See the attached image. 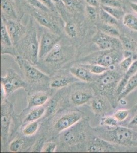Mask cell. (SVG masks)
<instances>
[{"instance_id": "cell-1", "label": "cell", "mask_w": 137, "mask_h": 153, "mask_svg": "<svg viewBox=\"0 0 137 153\" xmlns=\"http://www.w3.org/2000/svg\"><path fill=\"white\" fill-rule=\"evenodd\" d=\"M26 35L16 44V50L19 56L28 60L33 65L38 61L39 42L37 30L33 20L31 19L28 25Z\"/></svg>"}, {"instance_id": "cell-2", "label": "cell", "mask_w": 137, "mask_h": 153, "mask_svg": "<svg viewBox=\"0 0 137 153\" xmlns=\"http://www.w3.org/2000/svg\"><path fill=\"white\" fill-rule=\"evenodd\" d=\"M25 6L33 19L43 28L61 35L64 30V22L61 16L53 12L40 10L29 7L25 4Z\"/></svg>"}, {"instance_id": "cell-3", "label": "cell", "mask_w": 137, "mask_h": 153, "mask_svg": "<svg viewBox=\"0 0 137 153\" xmlns=\"http://www.w3.org/2000/svg\"><path fill=\"white\" fill-rule=\"evenodd\" d=\"M101 138L110 143L128 146L132 144L134 134L128 128L117 127L109 128L108 130H100Z\"/></svg>"}, {"instance_id": "cell-4", "label": "cell", "mask_w": 137, "mask_h": 153, "mask_svg": "<svg viewBox=\"0 0 137 153\" xmlns=\"http://www.w3.org/2000/svg\"><path fill=\"white\" fill-rule=\"evenodd\" d=\"M100 75L96 81L99 92L103 95L113 93L120 81V75L115 71L108 70Z\"/></svg>"}, {"instance_id": "cell-5", "label": "cell", "mask_w": 137, "mask_h": 153, "mask_svg": "<svg viewBox=\"0 0 137 153\" xmlns=\"http://www.w3.org/2000/svg\"><path fill=\"white\" fill-rule=\"evenodd\" d=\"M1 84L5 96L10 95L18 89L27 87L24 81L13 70H9L5 76H1Z\"/></svg>"}, {"instance_id": "cell-6", "label": "cell", "mask_w": 137, "mask_h": 153, "mask_svg": "<svg viewBox=\"0 0 137 153\" xmlns=\"http://www.w3.org/2000/svg\"><path fill=\"white\" fill-rule=\"evenodd\" d=\"M17 62L23 70L25 76L30 82L32 83H42L49 80L47 75L33 66V64L28 60L20 56L16 57Z\"/></svg>"}, {"instance_id": "cell-7", "label": "cell", "mask_w": 137, "mask_h": 153, "mask_svg": "<svg viewBox=\"0 0 137 153\" xmlns=\"http://www.w3.org/2000/svg\"><path fill=\"white\" fill-rule=\"evenodd\" d=\"M61 39V35L48 29L46 31H43L39 42L38 59H44Z\"/></svg>"}, {"instance_id": "cell-8", "label": "cell", "mask_w": 137, "mask_h": 153, "mask_svg": "<svg viewBox=\"0 0 137 153\" xmlns=\"http://www.w3.org/2000/svg\"><path fill=\"white\" fill-rule=\"evenodd\" d=\"M92 41L102 51L123 48L119 38L111 36L98 30L92 37Z\"/></svg>"}, {"instance_id": "cell-9", "label": "cell", "mask_w": 137, "mask_h": 153, "mask_svg": "<svg viewBox=\"0 0 137 153\" xmlns=\"http://www.w3.org/2000/svg\"><path fill=\"white\" fill-rule=\"evenodd\" d=\"M1 19L5 23L13 45H16L26 35L28 27L25 26L19 20L5 19L2 18Z\"/></svg>"}, {"instance_id": "cell-10", "label": "cell", "mask_w": 137, "mask_h": 153, "mask_svg": "<svg viewBox=\"0 0 137 153\" xmlns=\"http://www.w3.org/2000/svg\"><path fill=\"white\" fill-rule=\"evenodd\" d=\"M121 57L120 49L103 51L99 56H97L94 63L109 68L119 62Z\"/></svg>"}, {"instance_id": "cell-11", "label": "cell", "mask_w": 137, "mask_h": 153, "mask_svg": "<svg viewBox=\"0 0 137 153\" xmlns=\"http://www.w3.org/2000/svg\"><path fill=\"white\" fill-rule=\"evenodd\" d=\"M1 18L20 21L21 16L16 0H1Z\"/></svg>"}, {"instance_id": "cell-12", "label": "cell", "mask_w": 137, "mask_h": 153, "mask_svg": "<svg viewBox=\"0 0 137 153\" xmlns=\"http://www.w3.org/2000/svg\"><path fill=\"white\" fill-rule=\"evenodd\" d=\"M10 123V107L7 103L2 102L1 106V137L4 143L7 141Z\"/></svg>"}, {"instance_id": "cell-13", "label": "cell", "mask_w": 137, "mask_h": 153, "mask_svg": "<svg viewBox=\"0 0 137 153\" xmlns=\"http://www.w3.org/2000/svg\"><path fill=\"white\" fill-rule=\"evenodd\" d=\"M82 117V114L77 112L67 113L55 122L54 128L58 131L66 130L77 124L81 120Z\"/></svg>"}, {"instance_id": "cell-14", "label": "cell", "mask_w": 137, "mask_h": 153, "mask_svg": "<svg viewBox=\"0 0 137 153\" xmlns=\"http://www.w3.org/2000/svg\"><path fill=\"white\" fill-rule=\"evenodd\" d=\"M70 71L74 76L85 82H95L98 78L96 75L92 74L85 65L73 66L70 68Z\"/></svg>"}, {"instance_id": "cell-15", "label": "cell", "mask_w": 137, "mask_h": 153, "mask_svg": "<svg viewBox=\"0 0 137 153\" xmlns=\"http://www.w3.org/2000/svg\"><path fill=\"white\" fill-rule=\"evenodd\" d=\"M67 130L64 132L62 137L63 141L66 144L72 145L85 139V135L84 133L77 127H73Z\"/></svg>"}, {"instance_id": "cell-16", "label": "cell", "mask_w": 137, "mask_h": 153, "mask_svg": "<svg viewBox=\"0 0 137 153\" xmlns=\"http://www.w3.org/2000/svg\"><path fill=\"white\" fill-rule=\"evenodd\" d=\"M114 151V148L109 141L100 137L94 139L89 144L88 148V152L90 153L111 152Z\"/></svg>"}, {"instance_id": "cell-17", "label": "cell", "mask_w": 137, "mask_h": 153, "mask_svg": "<svg viewBox=\"0 0 137 153\" xmlns=\"http://www.w3.org/2000/svg\"><path fill=\"white\" fill-rule=\"evenodd\" d=\"M60 42L44 58L46 62L54 64L64 60L65 58V53L64 48L61 47Z\"/></svg>"}, {"instance_id": "cell-18", "label": "cell", "mask_w": 137, "mask_h": 153, "mask_svg": "<svg viewBox=\"0 0 137 153\" xmlns=\"http://www.w3.org/2000/svg\"><path fill=\"white\" fill-rule=\"evenodd\" d=\"M137 73V60L133 62L130 68H129L128 70L126 71L124 76L120 80V81L117 85L116 90L115 91V94L116 96L118 97L121 94V92L127 85V83L130 78Z\"/></svg>"}, {"instance_id": "cell-19", "label": "cell", "mask_w": 137, "mask_h": 153, "mask_svg": "<svg viewBox=\"0 0 137 153\" xmlns=\"http://www.w3.org/2000/svg\"><path fill=\"white\" fill-rule=\"evenodd\" d=\"M91 106L92 110L98 114H103L109 109V103L108 100L101 96L92 100Z\"/></svg>"}, {"instance_id": "cell-20", "label": "cell", "mask_w": 137, "mask_h": 153, "mask_svg": "<svg viewBox=\"0 0 137 153\" xmlns=\"http://www.w3.org/2000/svg\"><path fill=\"white\" fill-rule=\"evenodd\" d=\"M48 99V95L43 92H39L32 94L28 98V108L42 106L47 102Z\"/></svg>"}, {"instance_id": "cell-21", "label": "cell", "mask_w": 137, "mask_h": 153, "mask_svg": "<svg viewBox=\"0 0 137 153\" xmlns=\"http://www.w3.org/2000/svg\"><path fill=\"white\" fill-rule=\"evenodd\" d=\"M92 98V94L90 92L78 91L72 94L71 100L74 104L81 106L88 103Z\"/></svg>"}, {"instance_id": "cell-22", "label": "cell", "mask_w": 137, "mask_h": 153, "mask_svg": "<svg viewBox=\"0 0 137 153\" xmlns=\"http://www.w3.org/2000/svg\"><path fill=\"white\" fill-rule=\"evenodd\" d=\"M99 8L85 4V16L86 20L90 23L97 24L98 20L99 19Z\"/></svg>"}, {"instance_id": "cell-23", "label": "cell", "mask_w": 137, "mask_h": 153, "mask_svg": "<svg viewBox=\"0 0 137 153\" xmlns=\"http://www.w3.org/2000/svg\"><path fill=\"white\" fill-rule=\"evenodd\" d=\"M96 27L98 30L111 36L119 38L121 35L120 31L117 27V26L104 24L100 23L97 24Z\"/></svg>"}, {"instance_id": "cell-24", "label": "cell", "mask_w": 137, "mask_h": 153, "mask_svg": "<svg viewBox=\"0 0 137 153\" xmlns=\"http://www.w3.org/2000/svg\"><path fill=\"white\" fill-rule=\"evenodd\" d=\"M1 47H11L14 45L5 23L2 19H1Z\"/></svg>"}, {"instance_id": "cell-25", "label": "cell", "mask_w": 137, "mask_h": 153, "mask_svg": "<svg viewBox=\"0 0 137 153\" xmlns=\"http://www.w3.org/2000/svg\"><path fill=\"white\" fill-rule=\"evenodd\" d=\"M137 88V73L132 76L127 83L121 94L118 97V101L123 99L130 92Z\"/></svg>"}, {"instance_id": "cell-26", "label": "cell", "mask_w": 137, "mask_h": 153, "mask_svg": "<svg viewBox=\"0 0 137 153\" xmlns=\"http://www.w3.org/2000/svg\"><path fill=\"white\" fill-rule=\"evenodd\" d=\"M45 113V109L42 106L34 107L29 112L25 119L24 123H30V122L36 121L43 116Z\"/></svg>"}, {"instance_id": "cell-27", "label": "cell", "mask_w": 137, "mask_h": 153, "mask_svg": "<svg viewBox=\"0 0 137 153\" xmlns=\"http://www.w3.org/2000/svg\"><path fill=\"white\" fill-rule=\"evenodd\" d=\"M99 21L100 23L104 24L114 26H117L118 24V20L101 7L99 8Z\"/></svg>"}, {"instance_id": "cell-28", "label": "cell", "mask_w": 137, "mask_h": 153, "mask_svg": "<svg viewBox=\"0 0 137 153\" xmlns=\"http://www.w3.org/2000/svg\"><path fill=\"white\" fill-rule=\"evenodd\" d=\"M123 24L127 28L137 31V17L132 13H126L123 16Z\"/></svg>"}, {"instance_id": "cell-29", "label": "cell", "mask_w": 137, "mask_h": 153, "mask_svg": "<svg viewBox=\"0 0 137 153\" xmlns=\"http://www.w3.org/2000/svg\"><path fill=\"white\" fill-rule=\"evenodd\" d=\"M100 7L112 16H113L114 18L116 19L118 21L123 19L124 16V12L122 8L108 7L104 6H101Z\"/></svg>"}, {"instance_id": "cell-30", "label": "cell", "mask_w": 137, "mask_h": 153, "mask_svg": "<svg viewBox=\"0 0 137 153\" xmlns=\"http://www.w3.org/2000/svg\"><path fill=\"white\" fill-rule=\"evenodd\" d=\"M70 82V79L68 77H58L52 80L50 83V86L54 88H60L68 86Z\"/></svg>"}, {"instance_id": "cell-31", "label": "cell", "mask_w": 137, "mask_h": 153, "mask_svg": "<svg viewBox=\"0 0 137 153\" xmlns=\"http://www.w3.org/2000/svg\"><path fill=\"white\" fill-rule=\"evenodd\" d=\"M23 1H24L25 4L31 8L38 9L40 10L51 12L50 10L49 9L47 6H46L40 0H23Z\"/></svg>"}, {"instance_id": "cell-32", "label": "cell", "mask_w": 137, "mask_h": 153, "mask_svg": "<svg viewBox=\"0 0 137 153\" xmlns=\"http://www.w3.org/2000/svg\"><path fill=\"white\" fill-rule=\"evenodd\" d=\"M39 127V124L37 121L30 122L23 130V134L26 136H31L37 132Z\"/></svg>"}, {"instance_id": "cell-33", "label": "cell", "mask_w": 137, "mask_h": 153, "mask_svg": "<svg viewBox=\"0 0 137 153\" xmlns=\"http://www.w3.org/2000/svg\"><path fill=\"white\" fill-rule=\"evenodd\" d=\"M90 71L95 75H102L108 71L109 68L103 66L101 65L94 63L93 65H85Z\"/></svg>"}, {"instance_id": "cell-34", "label": "cell", "mask_w": 137, "mask_h": 153, "mask_svg": "<svg viewBox=\"0 0 137 153\" xmlns=\"http://www.w3.org/2000/svg\"><path fill=\"white\" fill-rule=\"evenodd\" d=\"M119 39L121 42L122 45L124 50L130 51L133 52L135 50L134 41L130 39L128 37L120 35Z\"/></svg>"}, {"instance_id": "cell-35", "label": "cell", "mask_w": 137, "mask_h": 153, "mask_svg": "<svg viewBox=\"0 0 137 153\" xmlns=\"http://www.w3.org/2000/svg\"><path fill=\"white\" fill-rule=\"evenodd\" d=\"M25 142L23 139H16L10 143L9 150L12 152H19L22 151L24 146Z\"/></svg>"}, {"instance_id": "cell-36", "label": "cell", "mask_w": 137, "mask_h": 153, "mask_svg": "<svg viewBox=\"0 0 137 153\" xmlns=\"http://www.w3.org/2000/svg\"><path fill=\"white\" fill-rule=\"evenodd\" d=\"M118 120L114 116H108L103 117L101 121V125L109 127V128H114L118 126Z\"/></svg>"}, {"instance_id": "cell-37", "label": "cell", "mask_w": 137, "mask_h": 153, "mask_svg": "<svg viewBox=\"0 0 137 153\" xmlns=\"http://www.w3.org/2000/svg\"><path fill=\"white\" fill-rule=\"evenodd\" d=\"M101 6L108 7L122 8V3L120 0H100Z\"/></svg>"}, {"instance_id": "cell-38", "label": "cell", "mask_w": 137, "mask_h": 153, "mask_svg": "<svg viewBox=\"0 0 137 153\" xmlns=\"http://www.w3.org/2000/svg\"><path fill=\"white\" fill-rule=\"evenodd\" d=\"M129 115V111L127 110H118L115 113L114 117L116 118L118 122H122L125 120L128 117Z\"/></svg>"}, {"instance_id": "cell-39", "label": "cell", "mask_w": 137, "mask_h": 153, "mask_svg": "<svg viewBox=\"0 0 137 153\" xmlns=\"http://www.w3.org/2000/svg\"><path fill=\"white\" fill-rule=\"evenodd\" d=\"M133 56L124 58L123 60L121 61L120 63V68L124 71H127L133 63Z\"/></svg>"}, {"instance_id": "cell-40", "label": "cell", "mask_w": 137, "mask_h": 153, "mask_svg": "<svg viewBox=\"0 0 137 153\" xmlns=\"http://www.w3.org/2000/svg\"><path fill=\"white\" fill-rule=\"evenodd\" d=\"M40 1L46 6H47L49 9L50 10L51 12H53L54 14H56V15L60 16L59 12L57 10L55 4L54 3V2L52 1V0H40Z\"/></svg>"}, {"instance_id": "cell-41", "label": "cell", "mask_w": 137, "mask_h": 153, "mask_svg": "<svg viewBox=\"0 0 137 153\" xmlns=\"http://www.w3.org/2000/svg\"><path fill=\"white\" fill-rule=\"evenodd\" d=\"M56 147L57 144L55 143H47L42 148V152L44 153H53L55 151Z\"/></svg>"}, {"instance_id": "cell-42", "label": "cell", "mask_w": 137, "mask_h": 153, "mask_svg": "<svg viewBox=\"0 0 137 153\" xmlns=\"http://www.w3.org/2000/svg\"><path fill=\"white\" fill-rule=\"evenodd\" d=\"M87 5L96 8H100L101 6L100 0H83Z\"/></svg>"}, {"instance_id": "cell-43", "label": "cell", "mask_w": 137, "mask_h": 153, "mask_svg": "<svg viewBox=\"0 0 137 153\" xmlns=\"http://www.w3.org/2000/svg\"><path fill=\"white\" fill-rule=\"evenodd\" d=\"M56 106V102L55 100H53L51 101V103L49 105L48 110H47V114L48 115H51L54 113V111L55 110Z\"/></svg>"}, {"instance_id": "cell-44", "label": "cell", "mask_w": 137, "mask_h": 153, "mask_svg": "<svg viewBox=\"0 0 137 153\" xmlns=\"http://www.w3.org/2000/svg\"><path fill=\"white\" fill-rule=\"evenodd\" d=\"M130 125L137 126V114L133 117V120L130 121Z\"/></svg>"}, {"instance_id": "cell-45", "label": "cell", "mask_w": 137, "mask_h": 153, "mask_svg": "<svg viewBox=\"0 0 137 153\" xmlns=\"http://www.w3.org/2000/svg\"><path fill=\"white\" fill-rule=\"evenodd\" d=\"M130 5L132 9L137 13V3L132 2V3H130Z\"/></svg>"}, {"instance_id": "cell-46", "label": "cell", "mask_w": 137, "mask_h": 153, "mask_svg": "<svg viewBox=\"0 0 137 153\" xmlns=\"http://www.w3.org/2000/svg\"><path fill=\"white\" fill-rule=\"evenodd\" d=\"M136 52H137V47H136Z\"/></svg>"}]
</instances>
